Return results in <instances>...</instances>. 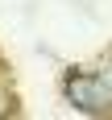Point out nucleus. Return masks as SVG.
<instances>
[{
    "mask_svg": "<svg viewBox=\"0 0 112 120\" xmlns=\"http://www.w3.org/2000/svg\"><path fill=\"white\" fill-rule=\"evenodd\" d=\"M66 99L79 112H108L112 108V87L100 75H75L71 83H66Z\"/></svg>",
    "mask_w": 112,
    "mask_h": 120,
    "instance_id": "f257e3e1",
    "label": "nucleus"
},
{
    "mask_svg": "<svg viewBox=\"0 0 112 120\" xmlns=\"http://www.w3.org/2000/svg\"><path fill=\"white\" fill-rule=\"evenodd\" d=\"M100 79H104V83L112 87V66H104V75H100Z\"/></svg>",
    "mask_w": 112,
    "mask_h": 120,
    "instance_id": "f03ea898",
    "label": "nucleus"
}]
</instances>
